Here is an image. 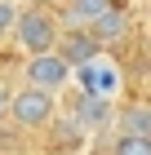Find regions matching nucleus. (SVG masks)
<instances>
[{"label": "nucleus", "mask_w": 151, "mask_h": 155, "mask_svg": "<svg viewBox=\"0 0 151 155\" xmlns=\"http://www.w3.org/2000/svg\"><path fill=\"white\" fill-rule=\"evenodd\" d=\"M9 107H13V89L0 80V124H9Z\"/></svg>", "instance_id": "11"}, {"label": "nucleus", "mask_w": 151, "mask_h": 155, "mask_svg": "<svg viewBox=\"0 0 151 155\" xmlns=\"http://www.w3.org/2000/svg\"><path fill=\"white\" fill-rule=\"evenodd\" d=\"M18 13H22V0H0V40H5V36H13Z\"/></svg>", "instance_id": "10"}, {"label": "nucleus", "mask_w": 151, "mask_h": 155, "mask_svg": "<svg viewBox=\"0 0 151 155\" xmlns=\"http://www.w3.org/2000/svg\"><path fill=\"white\" fill-rule=\"evenodd\" d=\"M58 5H71V0H58Z\"/></svg>", "instance_id": "14"}, {"label": "nucleus", "mask_w": 151, "mask_h": 155, "mask_svg": "<svg viewBox=\"0 0 151 155\" xmlns=\"http://www.w3.org/2000/svg\"><path fill=\"white\" fill-rule=\"evenodd\" d=\"M22 5H58V0H22Z\"/></svg>", "instance_id": "12"}, {"label": "nucleus", "mask_w": 151, "mask_h": 155, "mask_svg": "<svg viewBox=\"0 0 151 155\" xmlns=\"http://www.w3.org/2000/svg\"><path fill=\"white\" fill-rule=\"evenodd\" d=\"M147 22H151V0H147Z\"/></svg>", "instance_id": "13"}, {"label": "nucleus", "mask_w": 151, "mask_h": 155, "mask_svg": "<svg viewBox=\"0 0 151 155\" xmlns=\"http://www.w3.org/2000/svg\"><path fill=\"white\" fill-rule=\"evenodd\" d=\"M76 84H80V93L120 102V97H125V67L111 58V49H102L98 58H89L84 67H76Z\"/></svg>", "instance_id": "3"}, {"label": "nucleus", "mask_w": 151, "mask_h": 155, "mask_svg": "<svg viewBox=\"0 0 151 155\" xmlns=\"http://www.w3.org/2000/svg\"><path fill=\"white\" fill-rule=\"evenodd\" d=\"M116 133H142V137H151V102H142V97L120 102L116 107Z\"/></svg>", "instance_id": "7"}, {"label": "nucleus", "mask_w": 151, "mask_h": 155, "mask_svg": "<svg viewBox=\"0 0 151 155\" xmlns=\"http://www.w3.org/2000/svg\"><path fill=\"white\" fill-rule=\"evenodd\" d=\"M22 84L36 89H49V93H62L67 84H76V67L62 49H49V53H31L22 62Z\"/></svg>", "instance_id": "4"}, {"label": "nucleus", "mask_w": 151, "mask_h": 155, "mask_svg": "<svg viewBox=\"0 0 151 155\" xmlns=\"http://www.w3.org/2000/svg\"><path fill=\"white\" fill-rule=\"evenodd\" d=\"M9 40H13V49H18L22 58L58 49V40H62V13H58V5H22L18 27H13Z\"/></svg>", "instance_id": "1"}, {"label": "nucleus", "mask_w": 151, "mask_h": 155, "mask_svg": "<svg viewBox=\"0 0 151 155\" xmlns=\"http://www.w3.org/2000/svg\"><path fill=\"white\" fill-rule=\"evenodd\" d=\"M89 31H93V40H98L102 49H116L120 40H129V13L120 9V5H111V9H107Z\"/></svg>", "instance_id": "6"}, {"label": "nucleus", "mask_w": 151, "mask_h": 155, "mask_svg": "<svg viewBox=\"0 0 151 155\" xmlns=\"http://www.w3.org/2000/svg\"><path fill=\"white\" fill-rule=\"evenodd\" d=\"M107 155H151V137H142V133H116Z\"/></svg>", "instance_id": "9"}, {"label": "nucleus", "mask_w": 151, "mask_h": 155, "mask_svg": "<svg viewBox=\"0 0 151 155\" xmlns=\"http://www.w3.org/2000/svg\"><path fill=\"white\" fill-rule=\"evenodd\" d=\"M111 5L116 0H71V5H58V13H62V27H84L89 31Z\"/></svg>", "instance_id": "8"}, {"label": "nucleus", "mask_w": 151, "mask_h": 155, "mask_svg": "<svg viewBox=\"0 0 151 155\" xmlns=\"http://www.w3.org/2000/svg\"><path fill=\"white\" fill-rule=\"evenodd\" d=\"M58 115V93L49 89H36V84H18L13 89V107H9V124L22 133H40L53 124Z\"/></svg>", "instance_id": "2"}, {"label": "nucleus", "mask_w": 151, "mask_h": 155, "mask_svg": "<svg viewBox=\"0 0 151 155\" xmlns=\"http://www.w3.org/2000/svg\"><path fill=\"white\" fill-rule=\"evenodd\" d=\"M58 49L71 58V67H84L89 58H98V53H102V45H98V40H93V31H84V27H62Z\"/></svg>", "instance_id": "5"}]
</instances>
